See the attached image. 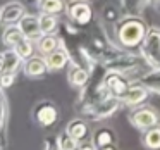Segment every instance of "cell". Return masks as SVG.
Masks as SVG:
<instances>
[{
  "instance_id": "28",
  "label": "cell",
  "mask_w": 160,
  "mask_h": 150,
  "mask_svg": "<svg viewBox=\"0 0 160 150\" xmlns=\"http://www.w3.org/2000/svg\"><path fill=\"white\" fill-rule=\"evenodd\" d=\"M0 121L7 126L9 122V102H7V95L5 90L0 86Z\"/></svg>"
},
{
  "instance_id": "24",
  "label": "cell",
  "mask_w": 160,
  "mask_h": 150,
  "mask_svg": "<svg viewBox=\"0 0 160 150\" xmlns=\"http://www.w3.org/2000/svg\"><path fill=\"white\" fill-rule=\"evenodd\" d=\"M141 142L148 150H160V126L157 124L153 128L143 131Z\"/></svg>"
},
{
  "instance_id": "9",
  "label": "cell",
  "mask_w": 160,
  "mask_h": 150,
  "mask_svg": "<svg viewBox=\"0 0 160 150\" xmlns=\"http://www.w3.org/2000/svg\"><path fill=\"white\" fill-rule=\"evenodd\" d=\"M26 14V7L22 2L12 0L7 2L5 5L0 7V26H11V24H18L22 19V16Z\"/></svg>"
},
{
  "instance_id": "33",
  "label": "cell",
  "mask_w": 160,
  "mask_h": 150,
  "mask_svg": "<svg viewBox=\"0 0 160 150\" xmlns=\"http://www.w3.org/2000/svg\"><path fill=\"white\" fill-rule=\"evenodd\" d=\"M5 71V59H4V52H0V74Z\"/></svg>"
},
{
  "instance_id": "22",
  "label": "cell",
  "mask_w": 160,
  "mask_h": 150,
  "mask_svg": "<svg viewBox=\"0 0 160 150\" xmlns=\"http://www.w3.org/2000/svg\"><path fill=\"white\" fill-rule=\"evenodd\" d=\"M38 2V9L40 12H47V14H62L66 12L67 4L66 0H36Z\"/></svg>"
},
{
  "instance_id": "34",
  "label": "cell",
  "mask_w": 160,
  "mask_h": 150,
  "mask_svg": "<svg viewBox=\"0 0 160 150\" xmlns=\"http://www.w3.org/2000/svg\"><path fill=\"white\" fill-rule=\"evenodd\" d=\"M146 4H148V5H153V7H158V5H160V0H146Z\"/></svg>"
},
{
  "instance_id": "17",
  "label": "cell",
  "mask_w": 160,
  "mask_h": 150,
  "mask_svg": "<svg viewBox=\"0 0 160 150\" xmlns=\"http://www.w3.org/2000/svg\"><path fill=\"white\" fill-rule=\"evenodd\" d=\"M66 131L69 133L72 138H76L78 142H84V140L90 136V128H88L84 119H72V121L67 124Z\"/></svg>"
},
{
  "instance_id": "25",
  "label": "cell",
  "mask_w": 160,
  "mask_h": 150,
  "mask_svg": "<svg viewBox=\"0 0 160 150\" xmlns=\"http://www.w3.org/2000/svg\"><path fill=\"white\" fill-rule=\"evenodd\" d=\"M4 59H5V71H7V73H14L16 74L19 69H22L24 60L21 59V55H19L14 49H7V50H5V52H4Z\"/></svg>"
},
{
  "instance_id": "10",
  "label": "cell",
  "mask_w": 160,
  "mask_h": 150,
  "mask_svg": "<svg viewBox=\"0 0 160 150\" xmlns=\"http://www.w3.org/2000/svg\"><path fill=\"white\" fill-rule=\"evenodd\" d=\"M105 86H107V91L110 95L122 98L126 95V91L129 90V86H131V81H129V78L126 74L108 71L107 76H105Z\"/></svg>"
},
{
  "instance_id": "6",
  "label": "cell",
  "mask_w": 160,
  "mask_h": 150,
  "mask_svg": "<svg viewBox=\"0 0 160 150\" xmlns=\"http://www.w3.org/2000/svg\"><path fill=\"white\" fill-rule=\"evenodd\" d=\"M158 112L152 107V105H138V107L131 109L129 112V122L139 131H146V129L153 128L158 124Z\"/></svg>"
},
{
  "instance_id": "19",
  "label": "cell",
  "mask_w": 160,
  "mask_h": 150,
  "mask_svg": "<svg viewBox=\"0 0 160 150\" xmlns=\"http://www.w3.org/2000/svg\"><path fill=\"white\" fill-rule=\"evenodd\" d=\"M24 38L21 28L18 24H11V26H5L4 28V33H2V43H4L7 49H14L18 45L19 40Z\"/></svg>"
},
{
  "instance_id": "21",
  "label": "cell",
  "mask_w": 160,
  "mask_h": 150,
  "mask_svg": "<svg viewBox=\"0 0 160 150\" xmlns=\"http://www.w3.org/2000/svg\"><path fill=\"white\" fill-rule=\"evenodd\" d=\"M143 86H146L152 93L160 95V69H150L141 76V80L138 81Z\"/></svg>"
},
{
  "instance_id": "1",
  "label": "cell",
  "mask_w": 160,
  "mask_h": 150,
  "mask_svg": "<svg viewBox=\"0 0 160 150\" xmlns=\"http://www.w3.org/2000/svg\"><path fill=\"white\" fill-rule=\"evenodd\" d=\"M107 67L103 66V62L97 64V66L91 69V76H90V81L86 83V86H83L78 93V98H76V107L78 112L81 114H86L95 104L102 100L105 95L108 93L107 91V86H105V76H107Z\"/></svg>"
},
{
  "instance_id": "5",
  "label": "cell",
  "mask_w": 160,
  "mask_h": 150,
  "mask_svg": "<svg viewBox=\"0 0 160 150\" xmlns=\"http://www.w3.org/2000/svg\"><path fill=\"white\" fill-rule=\"evenodd\" d=\"M121 107H124L122 98H117V97H114V95L107 93L98 104H95L93 107L84 114V117L90 119V121H95V122L105 121V119L112 117L114 114H117V112L121 111Z\"/></svg>"
},
{
  "instance_id": "20",
  "label": "cell",
  "mask_w": 160,
  "mask_h": 150,
  "mask_svg": "<svg viewBox=\"0 0 160 150\" xmlns=\"http://www.w3.org/2000/svg\"><path fill=\"white\" fill-rule=\"evenodd\" d=\"M122 9L121 5H115V4H110V2H107V4H103V7H102V12H100V18L102 21L105 23V24H112L114 26L115 23L119 21V19L122 18Z\"/></svg>"
},
{
  "instance_id": "18",
  "label": "cell",
  "mask_w": 160,
  "mask_h": 150,
  "mask_svg": "<svg viewBox=\"0 0 160 150\" xmlns=\"http://www.w3.org/2000/svg\"><path fill=\"white\" fill-rule=\"evenodd\" d=\"M91 143L95 145V148H102V147L107 145H114L115 143V133L112 131L110 128H98L97 131L93 133V140Z\"/></svg>"
},
{
  "instance_id": "14",
  "label": "cell",
  "mask_w": 160,
  "mask_h": 150,
  "mask_svg": "<svg viewBox=\"0 0 160 150\" xmlns=\"http://www.w3.org/2000/svg\"><path fill=\"white\" fill-rule=\"evenodd\" d=\"M18 26L21 28L22 35H24L26 38L33 40V42H36V40L43 35L42 26H40V18L35 14H28V12H26V14L22 16V19L18 23Z\"/></svg>"
},
{
  "instance_id": "3",
  "label": "cell",
  "mask_w": 160,
  "mask_h": 150,
  "mask_svg": "<svg viewBox=\"0 0 160 150\" xmlns=\"http://www.w3.org/2000/svg\"><path fill=\"white\" fill-rule=\"evenodd\" d=\"M88 40H90V43L98 50V54L102 55L103 62L107 59H112V57L117 55V54L124 52V49L115 42V38H110V36H108L103 21L91 23V24L88 26Z\"/></svg>"
},
{
  "instance_id": "16",
  "label": "cell",
  "mask_w": 160,
  "mask_h": 150,
  "mask_svg": "<svg viewBox=\"0 0 160 150\" xmlns=\"http://www.w3.org/2000/svg\"><path fill=\"white\" fill-rule=\"evenodd\" d=\"M36 52H40L42 55H48L50 52H53L55 49L60 47V38L57 33H50V35H42L35 42Z\"/></svg>"
},
{
  "instance_id": "12",
  "label": "cell",
  "mask_w": 160,
  "mask_h": 150,
  "mask_svg": "<svg viewBox=\"0 0 160 150\" xmlns=\"http://www.w3.org/2000/svg\"><path fill=\"white\" fill-rule=\"evenodd\" d=\"M48 71L50 69H48L45 55H33V57H29V59H26L24 64H22V73L28 78H31V80L43 78Z\"/></svg>"
},
{
  "instance_id": "23",
  "label": "cell",
  "mask_w": 160,
  "mask_h": 150,
  "mask_svg": "<svg viewBox=\"0 0 160 150\" xmlns=\"http://www.w3.org/2000/svg\"><path fill=\"white\" fill-rule=\"evenodd\" d=\"M40 26H42L43 35H50V33H59L60 21L55 14H47V12H40Z\"/></svg>"
},
{
  "instance_id": "32",
  "label": "cell",
  "mask_w": 160,
  "mask_h": 150,
  "mask_svg": "<svg viewBox=\"0 0 160 150\" xmlns=\"http://www.w3.org/2000/svg\"><path fill=\"white\" fill-rule=\"evenodd\" d=\"M76 150H97V148H95L93 143H83V142H81L79 147H78Z\"/></svg>"
},
{
  "instance_id": "13",
  "label": "cell",
  "mask_w": 160,
  "mask_h": 150,
  "mask_svg": "<svg viewBox=\"0 0 160 150\" xmlns=\"http://www.w3.org/2000/svg\"><path fill=\"white\" fill-rule=\"evenodd\" d=\"M90 76H91V71L79 62H71L69 69H67V81H69L71 86L78 88V90L86 86V83L90 81Z\"/></svg>"
},
{
  "instance_id": "29",
  "label": "cell",
  "mask_w": 160,
  "mask_h": 150,
  "mask_svg": "<svg viewBox=\"0 0 160 150\" xmlns=\"http://www.w3.org/2000/svg\"><path fill=\"white\" fill-rule=\"evenodd\" d=\"M59 142H60L62 150H76L81 143V142H78L76 138H72L67 131H64L62 135H59Z\"/></svg>"
},
{
  "instance_id": "7",
  "label": "cell",
  "mask_w": 160,
  "mask_h": 150,
  "mask_svg": "<svg viewBox=\"0 0 160 150\" xmlns=\"http://www.w3.org/2000/svg\"><path fill=\"white\" fill-rule=\"evenodd\" d=\"M59 107L52 100H40L33 107V119L38 122L42 128H52L59 121Z\"/></svg>"
},
{
  "instance_id": "27",
  "label": "cell",
  "mask_w": 160,
  "mask_h": 150,
  "mask_svg": "<svg viewBox=\"0 0 160 150\" xmlns=\"http://www.w3.org/2000/svg\"><path fill=\"white\" fill-rule=\"evenodd\" d=\"M14 50L21 55L22 60H26V59H29V57L35 55L36 45H35L33 40H29V38H26V36H24L22 40H19V42H18V45L14 47Z\"/></svg>"
},
{
  "instance_id": "2",
  "label": "cell",
  "mask_w": 160,
  "mask_h": 150,
  "mask_svg": "<svg viewBox=\"0 0 160 150\" xmlns=\"http://www.w3.org/2000/svg\"><path fill=\"white\" fill-rule=\"evenodd\" d=\"M146 23L139 16H122L114 24L115 42L124 50H139L146 36Z\"/></svg>"
},
{
  "instance_id": "36",
  "label": "cell",
  "mask_w": 160,
  "mask_h": 150,
  "mask_svg": "<svg viewBox=\"0 0 160 150\" xmlns=\"http://www.w3.org/2000/svg\"><path fill=\"white\" fill-rule=\"evenodd\" d=\"M81 2H90V0H81Z\"/></svg>"
},
{
  "instance_id": "31",
  "label": "cell",
  "mask_w": 160,
  "mask_h": 150,
  "mask_svg": "<svg viewBox=\"0 0 160 150\" xmlns=\"http://www.w3.org/2000/svg\"><path fill=\"white\" fill-rule=\"evenodd\" d=\"M43 150H62L60 147V142H59V136H48V138L43 140Z\"/></svg>"
},
{
  "instance_id": "26",
  "label": "cell",
  "mask_w": 160,
  "mask_h": 150,
  "mask_svg": "<svg viewBox=\"0 0 160 150\" xmlns=\"http://www.w3.org/2000/svg\"><path fill=\"white\" fill-rule=\"evenodd\" d=\"M119 5H121L124 16H139L143 7L148 4H146V0H121Z\"/></svg>"
},
{
  "instance_id": "4",
  "label": "cell",
  "mask_w": 160,
  "mask_h": 150,
  "mask_svg": "<svg viewBox=\"0 0 160 150\" xmlns=\"http://www.w3.org/2000/svg\"><path fill=\"white\" fill-rule=\"evenodd\" d=\"M139 54L152 69H160V29L148 28L146 36L139 47Z\"/></svg>"
},
{
  "instance_id": "8",
  "label": "cell",
  "mask_w": 160,
  "mask_h": 150,
  "mask_svg": "<svg viewBox=\"0 0 160 150\" xmlns=\"http://www.w3.org/2000/svg\"><path fill=\"white\" fill-rule=\"evenodd\" d=\"M67 18L71 23H74L79 28H86L93 23V9L90 7L88 2H81V0H72L66 9Z\"/></svg>"
},
{
  "instance_id": "15",
  "label": "cell",
  "mask_w": 160,
  "mask_h": 150,
  "mask_svg": "<svg viewBox=\"0 0 160 150\" xmlns=\"http://www.w3.org/2000/svg\"><path fill=\"white\" fill-rule=\"evenodd\" d=\"M45 57H47V64H48L50 71H60V69H64L67 64H71V55L62 43H60L59 49H55L53 52H50L48 55H45Z\"/></svg>"
},
{
  "instance_id": "35",
  "label": "cell",
  "mask_w": 160,
  "mask_h": 150,
  "mask_svg": "<svg viewBox=\"0 0 160 150\" xmlns=\"http://www.w3.org/2000/svg\"><path fill=\"white\" fill-rule=\"evenodd\" d=\"M98 150H117V148H115V145H107V147H102Z\"/></svg>"
},
{
  "instance_id": "11",
  "label": "cell",
  "mask_w": 160,
  "mask_h": 150,
  "mask_svg": "<svg viewBox=\"0 0 160 150\" xmlns=\"http://www.w3.org/2000/svg\"><path fill=\"white\" fill-rule=\"evenodd\" d=\"M150 93H152V91L146 86H143L141 83H134V85L129 86V90L126 91V95L122 97V104H124V107L134 109V107H138V105L146 104V100L150 98Z\"/></svg>"
},
{
  "instance_id": "30",
  "label": "cell",
  "mask_w": 160,
  "mask_h": 150,
  "mask_svg": "<svg viewBox=\"0 0 160 150\" xmlns=\"http://www.w3.org/2000/svg\"><path fill=\"white\" fill-rule=\"evenodd\" d=\"M14 83H16V74L14 73H7V71H4V73L0 74V86L4 88V90H9Z\"/></svg>"
}]
</instances>
